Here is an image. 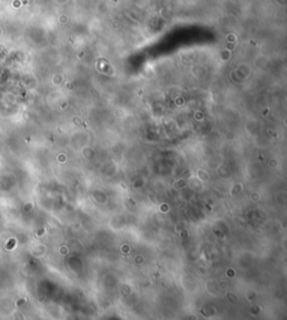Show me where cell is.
<instances>
[{"instance_id":"1","label":"cell","mask_w":287,"mask_h":320,"mask_svg":"<svg viewBox=\"0 0 287 320\" xmlns=\"http://www.w3.org/2000/svg\"><path fill=\"white\" fill-rule=\"evenodd\" d=\"M227 41H228V43H235L236 41V35L233 33H230L227 36Z\"/></svg>"},{"instance_id":"2","label":"cell","mask_w":287,"mask_h":320,"mask_svg":"<svg viewBox=\"0 0 287 320\" xmlns=\"http://www.w3.org/2000/svg\"><path fill=\"white\" fill-rule=\"evenodd\" d=\"M221 57H222V58H225V59H228L229 57H230V51H228V49H227L225 52H223L222 54H221Z\"/></svg>"},{"instance_id":"3","label":"cell","mask_w":287,"mask_h":320,"mask_svg":"<svg viewBox=\"0 0 287 320\" xmlns=\"http://www.w3.org/2000/svg\"><path fill=\"white\" fill-rule=\"evenodd\" d=\"M235 47H236V44H235V43H228V44H227V49H228V51L235 49Z\"/></svg>"}]
</instances>
